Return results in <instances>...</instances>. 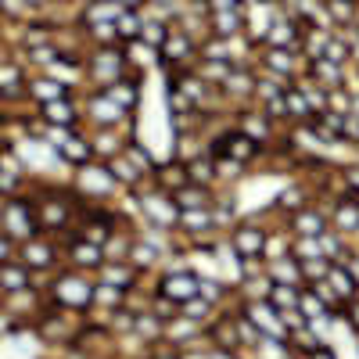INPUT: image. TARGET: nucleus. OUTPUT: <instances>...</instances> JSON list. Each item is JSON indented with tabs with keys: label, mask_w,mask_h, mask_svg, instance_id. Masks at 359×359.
Here are the masks:
<instances>
[{
	"label": "nucleus",
	"mask_w": 359,
	"mask_h": 359,
	"mask_svg": "<svg viewBox=\"0 0 359 359\" xmlns=\"http://www.w3.org/2000/svg\"><path fill=\"white\" fill-rule=\"evenodd\" d=\"M262 273L273 284H298V287H302V269H298V259H291V255L262 259Z\"/></svg>",
	"instance_id": "nucleus-16"
},
{
	"label": "nucleus",
	"mask_w": 359,
	"mask_h": 359,
	"mask_svg": "<svg viewBox=\"0 0 359 359\" xmlns=\"http://www.w3.org/2000/svg\"><path fill=\"white\" fill-rule=\"evenodd\" d=\"M187 180L191 184H205V187H216V158L201 151L194 158H187Z\"/></svg>",
	"instance_id": "nucleus-24"
},
{
	"label": "nucleus",
	"mask_w": 359,
	"mask_h": 359,
	"mask_svg": "<svg viewBox=\"0 0 359 359\" xmlns=\"http://www.w3.org/2000/svg\"><path fill=\"white\" fill-rule=\"evenodd\" d=\"M316 241H320V255H323L327 262H345V255L352 252V237L338 233L334 226H327Z\"/></svg>",
	"instance_id": "nucleus-21"
},
{
	"label": "nucleus",
	"mask_w": 359,
	"mask_h": 359,
	"mask_svg": "<svg viewBox=\"0 0 359 359\" xmlns=\"http://www.w3.org/2000/svg\"><path fill=\"white\" fill-rule=\"evenodd\" d=\"M205 151L212 155V158H230V162H241V165L248 169L255 158H262V155H266V147H262V144H255L252 137H245L241 130L233 126V130L219 133L212 144L205 147Z\"/></svg>",
	"instance_id": "nucleus-2"
},
{
	"label": "nucleus",
	"mask_w": 359,
	"mask_h": 359,
	"mask_svg": "<svg viewBox=\"0 0 359 359\" xmlns=\"http://www.w3.org/2000/svg\"><path fill=\"white\" fill-rule=\"evenodd\" d=\"M237 262H241V280L262 277V259H237Z\"/></svg>",
	"instance_id": "nucleus-36"
},
{
	"label": "nucleus",
	"mask_w": 359,
	"mask_h": 359,
	"mask_svg": "<svg viewBox=\"0 0 359 359\" xmlns=\"http://www.w3.org/2000/svg\"><path fill=\"white\" fill-rule=\"evenodd\" d=\"M62 255H65V266H72V269H79V273H90L94 277L97 269H101V262H104V252H101V245H90V241H83V237H76V230L62 241Z\"/></svg>",
	"instance_id": "nucleus-9"
},
{
	"label": "nucleus",
	"mask_w": 359,
	"mask_h": 359,
	"mask_svg": "<svg viewBox=\"0 0 359 359\" xmlns=\"http://www.w3.org/2000/svg\"><path fill=\"white\" fill-rule=\"evenodd\" d=\"M47 298L69 313H90L94 309V277L79 273L72 266H62L47 280Z\"/></svg>",
	"instance_id": "nucleus-1"
},
{
	"label": "nucleus",
	"mask_w": 359,
	"mask_h": 359,
	"mask_svg": "<svg viewBox=\"0 0 359 359\" xmlns=\"http://www.w3.org/2000/svg\"><path fill=\"white\" fill-rule=\"evenodd\" d=\"M94 306H97V309H104V313L123 309V306H126V291H118V287H111V284L94 280Z\"/></svg>",
	"instance_id": "nucleus-27"
},
{
	"label": "nucleus",
	"mask_w": 359,
	"mask_h": 359,
	"mask_svg": "<svg viewBox=\"0 0 359 359\" xmlns=\"http://www.w3.org/2000/svg\"><path fill=\"white\" fill-rule=\"evenodd\" d=\"M323 280L331 284V291L341 298V302H348V298L359 294V284L352 280V273L345 269V262H331V269H327V277H323Z\"/></svg>",
	"instance_id": "nucleus-22"
},
{
	"label": "nucleus",
	"mask_w": 359,
	"mask_h": 359,
	"mask_svg": "<svg viewBox=\"0 0 359 359\" xmlns=\"http://www.w3.org/2000/svg\"><path fill=\"white\" fill-rule=\"evenodd\" d=\"M172 201H176V208H212V201H216V187H205V184H187L180 187V191H172L169 194Z\"/></svg>",
	"instance_id": "nucleus-19"
},
{
	"label": "nucleus",
	"mask_w": 359,
	"mask_h": 359,
	"mask_svg": "<svg viewBox=\"0 0 359 359\" xmlns=\"http://www.w3.org/2000/svg\"><path fill=\"white\" fill-rule=\"evenodd\" d=\"M198 298H205V302H212L216 309L226 302V298H237V291H230L223 280H212V277H198Z\"/></svg>",
	"instance_id": "nucleus-26"
},
{
	"label": "nucleus",
	"mask_w": 359,
	"mask_h": 359,
	"mask_svg": "<svg viewBox=\"0 0 359 359\" xmlns=\"http://www.w3.org/2000/svg\"><path fill=\"white\" fill-rule=\"evenodd\" d=\"M94 280H101V284H111V287H118V291H137L140 287V280H144V273H137V269L126 262V259H115V262H101V269L94 273Z\"/></svg>",
	"instance_id": "nucleus-13"
},
{
	"label": "nucleus",
	"mask_w": 359,
	"mask_h": 359,
	"mask_svg": "<svg viewBox=\"0 0 359 359\" xmlns=\"http://www.w3.org/2000/svg\"><path fill=\"white\" fill-rule=\"evenodd\" d=\"M86 133H90V147H94V158L97 162H108L115 155H123L126 137L118 133V130H86Z\"/></svg>",
	"instance_id": "nucleus-18"
},
{
	"label": "nucleus",
	"mask_w": 359,
	"mask_h": 359,
	"mask_svg": "<svg viewBox=\"0 0 359 359\" xmlns=\"http://www.w3.org/2000/svg\"><path fill=\"white\" fill-rule=\"evenodd\" d=\"M316 298H320V302H323V309L327 313H331V316H341V309H345V302H341V298L331 291V284H327V280H316V284H306Z\"/></svg>",
	"instance_id": "nucleus-32"
},
{
	"label": "nucleus",
	"mask_w": 359,
	"mask_h": 359,
	"mask_svg": "<svg viewBox=\"0 0 359 359\" xmlns=\"http://www.w3.org/2000/svg\"><path fill=\"white\" fill-rule=\"evenodd\" d=\"M137 194V201H140V208H144V216L151 219V223H158V230H172V223H176V201L165 194V191H155L151 184H144L140 191H133Z\"/></svg>",
	"instance_id": "nucleus-8"
},
{
	"label": "nucleus",
	"mask_w": 359,
	"mask_h": 359,
	"mask_svg": "<svg viewBox=\"0 0 359 359\" xmlns=\"http://www.w3.org/2000/svg\"><path fill=\"white\" fill-rule=\"evenodd\" d=\"M126 262L137 269V273H151V269H158V262H162V248H158V245H151L147 237H133Z\"/></svg>",
	"instance_id": "nucleus-17"
},
{
	"label": "nucleus",
	"mask_w": 359,
	"mask_h": 359,
	"mask_svg": "<svg viewBox=\"0 0 359 359\" xmlns=\"http://www.w3.org/2000/svg\"><path fill=\"white\" fill-rule=\"evenodd\" d=\"M155 294L180 309L184 302H191V298L198 294V273H194V269H187V266L165 269V273L158 277V284H155Z\"/></svg>",
	"instance_id": "nucleus-4"
},
{
	"label": "nucleus",
	"mask_w": 359,
	"mask_h": 359,
	"mask_svg": "<svg viewBox=\"0 0 359 359\" xmlns=\"http://www.w3.org/2000/svg\"><path fill=\"white\" fill-rule=\"evenodd\" d=\"M216 313H219V309H216L212 302H205V298H198V294L191 298V302L180 306V316H187V320H194V323H201V327H205L208 320H212Z\"/></svg>",
	"instance_id": "nucleus-29"
},
{
	"label": "nucleus",
	"mask_w": 359,
	"mask_h": 359,
	"mask_svg": "<svg viewBox=\"0 0 359 359\" xmlns=\"http://www.w3.org/2000/svg\"><path fill=\"white\" fill-rule=\"evenodd\" d=\"M123 155H126V158H130V162H133V165H137V169H140L147 180H151V172H155V165H158V162L151 158V151H147V147H144L140 140H126Z\"/></svg>",
	"instance_id": "nucleus-28"
},
{
	"label": "nucleus",
	"mask_w": 359,
	"mask_h": 359,
	"mask_svg": "<svg viewBox=\"0 0 359 359\" xmlns=\"http://www.w3.org/2000/svg\"><path fill=\"white\" fill-rule=\"evenodd\" d=\"M237 130L266 147L269 140H273V118H269L262 108H255V104H245L241 111H237Z\"/></svg>",
	"instance_id": "nucleus-12"
},
{
	"label": "nucleus",
	"mask_w": 359,
	"mask_h": 359,
	"mask_svg": "<svg viewBox=\"0 0 359 359\" xmlns=\"http://www.w3.org/2000/svg\"><path fill=\"white\" fill-rule=\"evenodd\" d=\"M327 223L345 237H359V191L341 187V194L327 205Z\"/></svg>",
	"instance_id": "nucleus-7"
},
{
	"label": "nucleus",
	"mask_w": 359,
	"mask_h": 359,
	"mask_svg": "<svg viewBox=\"0 0 359 359\" xmlns=\"http://www.w3.org/2000/svg\"><path fill=\"white\" fill-rule=\"evenodd\" d=\"M147 359H184V352H180V348H162V345H158Z\"/></svg>",
	"instance_id": "nucleus-40"
},
{
	"label": "nucleus",
	"mask_w": 359,
	"mask_h": 359,
	"mask_svg": "<svg viewBox=\"0 0 359 359\" xmlns=\"http://www.w3.org/2000/svg\"><path fill=\"white\" fill-rule=\"evenodd\" d=\"M245 172V165L241 162H230V158H216V187L219 184H233L237 176Z\"/></svg>",
	"instance_id": "nucleus-35"
},
{
	"label": "nucleus",
	"mask_w": 359,
	"mask_h": 359,
	"mask_svg": "<svg viewBox=\"0 0 359 359\" xmlns=\"http://www.w3.org/2000/svg\"><path fill=\"white\" fill-rule=\"evenodd\" d=\"M345 269H348V273H352V280L359 284V252L352 248L348 255H345Z\"/></svg>",
	"instance_id": "nucleus-39"
},
{
	"label": "nucleus",
	"mask_w": 359,
	"mask_h": 359,
	"mask_svg": "<svg viewBox=\"0 0 359 359\" xmlns=\"http://www.w3.org/2000/svg\"><path fill=\"white\" fill-rule=\"evenodd\" d=\"M306 359H338V355H334V348H327V345H320V348H313V352H309Z\"/></svg>",
	"instance_id": "nucleus-41"
},
{
	"label": "nucleus",
	"mask_w": 359,
	"mask_h": 359,
	"mask_svg": "<svg viewBox=\"0 0 359 359\" xmlns=\"http://www.w3.org/2000/svg\"><path fill=\"white\" fill-rule=\"evenodd\" d=\"M341 316L348 320V327H352V331L359 334V294H355V298H348V302H345V309H341Z\"/></svg>",
	"instance_id": "nucleus-37"
},
{
	"label": "nucleus",
	"mask_w": 359,
	"mask_h": 359,
	"mask_svg": "<svg viewBox=\"0 0 359 359\" xmlns=\"http://www.w3.org/2000/svg\"><path fill=\"white\" fill-rule=\"evenodd\" d=\"M313 201V191H306V187H287L280 198H277V208L284 216H291V212H298L302 205H309Z\"/></svg>",
	"instance_id": "nucleus-30"
},
{
	"label": "nucleus",
	"mask_w": 359,
	"mask_h": 359,
	"mask_svg": "<svg viewBox=\"0 0 359 359\" xmlns=\"http://www.w3.org/2000/svg\"><path fill=\"white\" fill-rule=\"evenodd\" d=\"M237 313H241L262 338H277V341L287 338L284 323H280V313L269 306L266 298H241V309H237Z\"/></svg>",
	"instance_id": "nucleus-5"
},
{
	"label": "nucleus",
	"mask_w": 359,
	"mask_h": 359,
	"mask_svg": "<svg viewBox=\"0 0 359 359\" xmlns=\"http://www.w3.org/2000/svg\"><path fill=\"white\" fill-rule=\"evenodd\" d=\"M341 184H345L348 191H359V165H348V169H341Z\"/></svg>",
	"instance_id": "nucleus-38"
},
{
	"label": "nucleus",
	"mask_w": 359,
	"mask_h": 359,
	"mask_svg": "<svg viewBox=\"0 0 359 359\" xmlns=\"http://www.w3.org/2000/svg\"><path fill=\"white\" fill-rule=\"evenodd\" d=\"M133 334H137L140 341L158 345L162 334H165V316H158L155 309H137V313H133Z\"/></svg>",
	"instance_id": "nucleus-20"
},
{
	"label": "nucleus",
	"mask_w": 359,
	"mask_h": 359,
	"mask_svg": "<svg viewBox=\"0 0 359 359\" xmlns=\"http://www.w3.org/2000/svg\"><path fill=\"white\" fill-rule=\"evenodd\" d=\"M287 255H291V259H298V262H302V259H323V255H320V241H316V237H298V233H291Z\"/></svg>",
	"instance_id": "nucleus-31"
},
{
	"label": "nucleus",
	"mask_w": 359,
	"mask_h": 359,
	"mask_svg": "<svg viewBox=\"0 0 359 359\" xmlns=\"http://www.w3.org/2000/svg\"><path fill=\"white\" fill-rule=\"evenodd\" d=\"M298 269H302V284H316V280L327 277L331 262H327V259H302V262H298Z\"/></svg>",
	"instance_id": "nucleus-33"
},
{
	"label": "nucleus",
	"mask_w": 359,
	"mask_h": 359,
	"mask_svg": "<svg viewBox=\"0 0 359 359\" xmlns=\"http://www.w3.org/2000/svg\"><path fill=\"white\" fill-rule=\"evenodd\" d=\"M287 245H291V233L284 226V233H266V248H262V259H277V255H287Z\"/></svg>",
	"instance_id": "nucleus-34"
},
{
	"label": "nucleus",
	"mask_w": 359,
	"mask_h": 359,
	"mask_svg": "<svg viewBox=\"0 0 359 359\" xmlns=\"http://www.w3.org/2000/svg\"><path fill=\"white\" fill-rule=\"evenodd\" d=\"M287 233H298V237H320L327 226V205H316V201H309V205H302L298 212H291L287 216Z\"/></svg>",
	"instance_id": "nucleus-10"
},
{
	"label": "nucleus",
	"mask_w": 359,
	"mask_h": 359,
	"mask_svg": "<svg viewBox=\"0 0 359 359\" xmlns=\"http://www.w3.org/2000/svg\"><path fill=\"white\" fill-rule=\"evenodd\" d=\"M133 230H126L123 223H118L111 233H108V241L101 245V252H104V262H115V259H126L130 255V245H133Z\"/></svg>",
	"instance_id": "nucleus-23"
},
{
	"label": "nucleus",
	"mask_w": 359,
	"mask_h": 359,
	"mask_svg": "<svg viewBox=\"0 0 359 359\" xmlns=\"http://www.w3.org/2000/svg\"><path fill=\"white\" fill-rule=\"evenodd\" d=\"M205 341L212 345V348H233V352H241V341H237V313L219 309L212 320L205 323Z\"/></svg>",
	"instance_id": "nucleus-11"
},
{
	"label": "nucleus",
	"mask_w": 359,
	"mask_h": 359,
	"mask_svg": "<svg viewBox=\"0 0 359 359\" xmlns=\"http://www.w3.org/2000/svg\"><path fill=\"white\" fill-rule=\"evenodd\" d=\"M266 226L255 223V219H241L230 226V252L237 259H262V248H266Z\"/></svg>",
	"instance_id": "nucleus-6"
},
{
	"label": "nucleus",
	"mask_w": 359,
	"mask_h": 359,
	"mask_svg": "<svg viewBox=\"0 0 359 359\" xmlns=\"http://www.w3.org/2000/svg\"><path fill=\"white\" fill-rule=\"evenodd\" d=\"M155 191H165V194H172V191H180L187 184V162L184 158H169L165 165H155V172H151V180H147Z\"/></svg>",
	"instance_id": "nucleus-14"
},
{
	"label": "nucleus",
	"mask_w": 359,
	"mask_h": 359,
	"mask_svg": "<svg viewBox=\"0 0 359 359\" xmlns=\"http://www.w3.org/2000/svg\"><path fill=\"white\" fill-rule=\"evenodd\" d=\"M298 294H302V287H298V284H273V280H269L266 302L273 306L277 313H287V309H298Z\"/></svg>",
	"instance_id": "nucleus-25"
},
{
	"label": "nucleus",
	"mask_w": 359,
	"mask_h": 359,
	"mask_svg": "<svg viewBox=\"0 0 359 359\" xmlns=\"http://www.w3.org/2000/svg\"><path fill=\"white\" fill-rule=\"evenodd\" d=\"M219 230L212 208H180L176 212V223H172V233L187 237V245H201V241H212Z\"/></svg>",
	"instance_id": "nucleus-3"
},
{
	"label": "nucleus",
	"mask_w": 359,
	"mask_h": 359,
	"mask_svg": "<svg viewBox=\"0 0 359 359\" xmlns=\"http://www.w3.org/2000/svg\"><path fill=\"white\" fill-rule=\"evenodd\" d=\"M104 169H108V176L115 180L118 187H126V191H140L144 184H147V176L126 158V155H115V158H108L104 162Z\"/></svg>",
	"instance_id": "nucleus-15"
}]
</instances>
